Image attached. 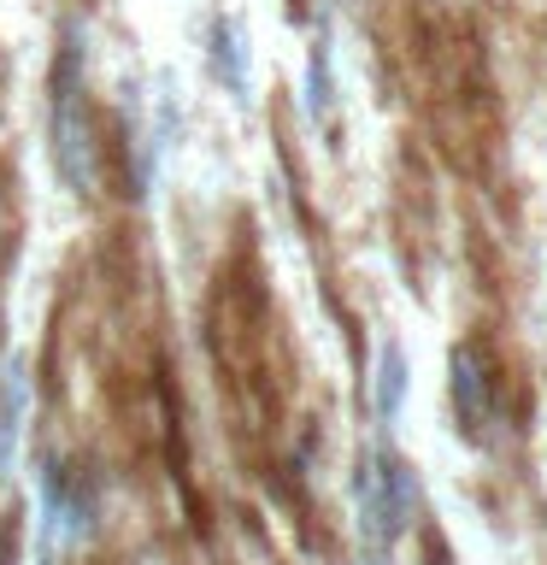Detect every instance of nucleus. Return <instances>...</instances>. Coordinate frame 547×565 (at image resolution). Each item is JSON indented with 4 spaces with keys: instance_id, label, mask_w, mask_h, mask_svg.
Here are the masks:
<instances>
[{
    "instance_id": "1",
    "label": "nucleus",
    "mask_w": 547,
    "mask_h": 565,
    "mask_svg": "<svg viewBox=\"0 0 547 565\" xmlns=\"http://www.w3.org/2000/svg\"><path fill=\"white\" fill-rule=\"evenodd\" d=\"M53 171L83 201L100 183L95 124H88V106H83V30H65V47L53 60Z\"/></svg>"
},
{
    "instance_id": "2",
    "label": "nucleus",
    "mask_w": 547,
    "mask_h": 565,
    "mask_svg": "<svg viewBox=\"0 0 547 565\" xmlns=\"http://www.w3.org/2000/svg\"><path fill=\"white\" fill-rule=\"evenodd\" d=\"M448 388H453V413H459V424H465V430H483V424H494V383H489L483 353H476L471 342L453 348Z\"/></svg>"
},
{
    "instance_id": "3",
    "label": "nucleus",
    "mask_w": 547,
    "mask_h": 565,
    "mask_svg": "<svg viewBox=\"0 0 547 565\" xmlns=\"http://www.w3.org/2000/svg\"><path fill=\"white\" fill-rule=\"evenodd\" d=\"M24 418H30V371L7 365V377H0V471L12 466V448H18V436H24Z\"/></svg>"
},
{
    "instance_id": "4",
    "label": "nucleus",
    "mask_w": 547,
    "mask_h": 565,
    "mask_svg": "<svg viewBox=\"0 0 547 565\" xmlns=\"http://www.w3.org/2000/svg\"><path fill=\"white\" fill-rule=\"evenodd\" d=\"M212 71L229 95H247V35L236 18H212Z\"/></svg>"
},
{
    "instance_id": "5",
    "label": "nucleus",
    "mask_w": 547,
    "mask_h": 565,
    "mask_svg": "<svg viewBox=\"0 0 547 565\" xmlns=\"http://www.w3.org/2000/svg\"><path fill=\"white\" fill-rule=\"evenodd\" d=\"M406 388H412V377H406V348H400V342H383V353H377V383H371V401H377V418H383V424L400 418Z\"/></svg>"
},
{
    "instance_id": "6",
    "label": "nucleus",
    "mask_w": 547,
    "mask_h": 565,
    "mask_svg": "<svg viewBox=\"0 0 547 565\" xmlns=\"http://www.w3.org/2000/svg\"><path fill=\"white\" fill-rule=\"evenodd\" d=\"M307 113L324 124L330 118V60H324V42L312 47V60H307Z\"/></svg>"
}]
</instances>
